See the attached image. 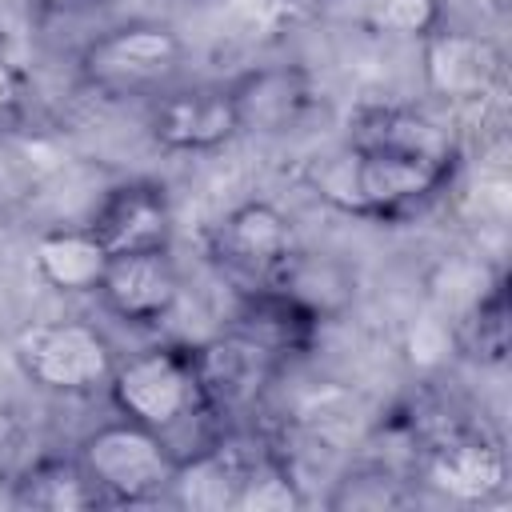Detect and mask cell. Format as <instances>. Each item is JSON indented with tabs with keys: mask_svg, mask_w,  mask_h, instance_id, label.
Listing matches in <instances>:
<instances>
[{
	"mask_svg": "<svg viewBox=\"0 0 512 512\" xmlns=\"http://www.w3.org/2000/svg\"><path fill=\"white\" fill-rule=\"evenodd\" d=\"M456 168L460 164L404 156L388 148H360L344 140L336 152L320 156L308 168V184L328 208L344 216L392 224L432 204L452 184Z\"/></svg>",
	"mask_w": 512,
	"mask_h": 512,
	"instance_id": "1",
	"label": "cell"
},
{
	"mask_svg": "<svg viewBox=\"0 0 512 512\" xmlns=\"http://www.w3.org/2000/svg\"><path fill=\"white\" fill-rule=\"evenodd\" d=\"M108 400L120 416L172 436L188 420H204V388H200V364L196 348L184 344H156L128 360H116L108 376Z\"/></svg>",
	"mask_w": 512,
	"mask_h": 512,
	"instance_id": "2",
	"label": "cell"
},
{
	"mask_svg": "<svg viewBox=\"0 0 512 512\" xmlns=\"http://www.w3.org/2000/svg\"><path fill=\"white\" fill-rule=\"evenodd\" d=\"M76 460L104 504H152L172 492L180 452L168 436L120 416L76 444Z\"/></svg>",
	"mask_w": 512,
	"mask_h": 512,
	"instance_id": "3",
	"label": "cell"
},
{
	"mask_svg": "<svg viewBox=\"0 0 512 512\" xmlns=\"http://www.w3.org/2000/svg\"><path fill=\"white\" fill-rule=\"evenodd\" d=\"M188 48L180 32L156 20H128L96 32L80 56L76 72L92 92L104 96H156L184 72Z\"/></svg>",
	"mask_w": 512,
	"mask_h": 512,
	"instance_id": "4",
	"label": "cell"
},
{
	"mask_svg": "<svg viewBox=\"0 0 512 512\" xmlns=\"http://www.w3.org/2000/svg\"><path fill=\"white\" fill-rule=\"evenodd\" d=\"M20 372L56 396H92L108 388L116 352L108 336L88 320H40L16 336Z\"/></svg>",
	"mask_w": 512,
	"mask_h": 512,
	"instance_id": "5",
	"label": "cell"
},
{
	"mask_svg": "<svg viewBox=\"0 0 512 512\" xmlns=\"http://www.w3.org/2000/svg\"><path fill=\"white\" fill-rule=\"evenodd\" d=\"M208 256L248 288L280 284L300 260V236L292 216L272 200H244L212 228Z\"/></svg>",
	"mask_w": 512,
	"mask_h": 512,
	"instance_id": "6",
	"label": "cell"
},
{
	"mask_svg": "<svg viewBox=\"0 0 512 512\" xmlns=\"http://www.w3.org/2000/svg\"><path fill=\"white\" fill-rule=\"evenodd\" d=\"M144 128L164 152H216L240 136L228 84H172L152 96Z\"/></svg>",
	"mask_w": 512,
	"mask_h": 512,
	"instance_id": "7",
	"label": "cell"
},
{
	"mask_svg": "<svg viewBox=\"0 0 512 512\" xmlns=\"http://www.w3.org/2000/svg\"><path fill=\"white\" fill-rule=\"evenodd\" d=\"M420 472L436 496H444L448 504H464V508L492 504L508 488V456L500 440H492L488 432H472V428H456L432 440L424 448Z\"/></svg>",
	"mask_w": 512,
	"mask_h": 512,
	"instance_id": "8",
	"label": "cell"
},
{
	"mask_svg": "<svg viewBox=\"0 0 512 512\" xmlns=\"http://www.w3.org/2000/svg\"><path fill=\"white\" fill-rule=\"evenodd\" d=\"M420 68L428 92L452 108L484 104L504 80V56L492 40L444 24L420 40Z\"/></svg>",
	"mask_w": 512,
	"mask_h": 512,
	"instance_id": "9",
	"label": "cell"
},
{
	"mask_svg": "<svg viewBox=\"0 0 512 512\" xmlns=\"http://www.w3.org/2000/svg\"><path fill=\"white\" fill-rule=\"evenodd\" d=\"M88 228L108 248V256L172 248V232H176L172 196L160 180H144V176L120 180L96 204V212L88 216Z\"/></svg>",
	"mask_w": 512,
	"mask_h": 512,
	"instance_id": "10",
	"label": "cell"
},
{
	"mask_svg": "<svg viewBox=\"0 0 512 512\" xmlns=\"http://www.w3.org/2000/svg\"><path fill=\"white\" fill-rule=\"evenodd\" d=\"M96 300L124 324H160L180 300V272L172 248L108 256Z\"/></svg>",
	"mask_w": 512,
	"mask_h": 512,
	"instance_id": "11",
	"label": "cell"
},
{
	"mask_svg": "<svg viewBox=\"0 0 512 512\" xmlns=\"http://www.w3.org/2000/svg\"><path fill=\"white\" fill-rule=\"evenodd\" d=\"M320 320H324V312L316 304H308L300 292H292L288 284H260V288H244V296L236 304L232 336L248 340L252 348H260L272 360L300 356L316 344Z\"/></svg>",
	"mask_w": 512,
	"mask_h": 512,
	"instance_id": "12",
	"label": "cell"
},
{
	"mask_svg": "<svg viewBox=\"0 0 512 512\" xmlns=\"http://www.w3.org/2000/svg\"><path fill=\"white\" fill-rule=\"evenodd\" d=\"M228 92H232V104L240 116V132H288L316 104L312 76L300 64L252 68V72L228 80Z\"/></svg>",
	"mask_w": 512,
	"mask_h": 512,
	"instance_id": "13",
	"label": "cell"
},
{
	"mask_svg": "<svg viewBox=\"0 0 512 512\" xmlns=\"http://www.w3.org/2000/svg\"><path fill=\"white\" fill-rule=\"evenodd\" d=\"M348 144L360 148H388L404 156H424V160H444L460 164V140L452 128L440 120L404 108V104H368L348 120Z\"/></svg>",
	"mask_w": 512,
	"mask_h": 512,
	"instance_id": "14",
	"label": "cell"
},
{
	"mask_svg": "<svg viewBox=\"0 0 512 512\" xmlns=\"http://www.w3.org/2000/svg\"><path fill=\"white\" fill-rule=\"evenodd\" d=\"M32 268L36 276L64 296H96L100 276L108 268V248L96 240L88 224H60L32 240Z\"/></svg>",
	"mask_w": 512,
	"mask_h": 512,
	"instance_id": "15",
	"label": "cell"
},
{
	"mask_svg": "<svg viewBox=\"0 0 512 512\" xmlns=\"http://www.w3.org/2000/svg\"><path fill=\"white\" fill-rule=\"evenodd\" d=\"M16 504L44 512H76V508H100L104 500L76 456H44L16 480Z\"/></svg>",
	"mask_w": 512,
	"mask_h": 512,
	"instance_id": "16",
	"label": "cell"
},
{
	"mask_svg": "<svg viewBox=\"0 0 512 512\" xmlns=\"http://www.w3.org/2000/svg\"><path fill=\"white\" fill-rule=\"evenodd\" d=\"M464 344L480 364H504L508 360V280L496 276L468 308L464 320Z\"/></svg>",
	"mask_w": 512,
	"mask_h": 512,
	"instance_id": "17",
	"label": "cell"
},
{
	"mask_svg": "<svg viewBox=\"0 0 512 512\" xmlns=\"http://www.w3.org/2000/svg\"><path fill=\"white\" fill-rule=\"evenodd\" d=\"M300 504H304V496H300L288 464H280V456L256 452L252 460H244V472H240V488H236L232 508L288 512V508H300Z\"/></svg>",
	"mask_w": 512,
	"mask_h": 512,
	"instance_id": "18",
	"label": "cell"
},
{
	"mask_svg": "<svg viewBox=\"0 0 512 512\" xmlns=\"http://www.w3.org/2000/svg\"><path fill=\"white\" fill-rule=\"evenodd\" d=\"M364 24L388 40H424L444 24L440 0H364Z\"/></svg>",
	"mask_w": 512,
	"mask_h": 512,
	"instance_id": "19",
	"label": "cell"
},
{
	"mask_svg": "<svg viewBox=\"0 0 512 512\" xmlns=\"http://www.w3.org/2000/svg\"><path fill=\"white\" fill-rule=\"evenodd\" d=\"M28 108H32V80H28V72L16 60L0 56V128L24 120Z\"/></svg>",
	"mask_w": 512,
	"mask_h": 512,
	"instance_id": "20",
	"label": "cell"
}]
</instances>
